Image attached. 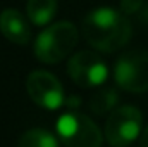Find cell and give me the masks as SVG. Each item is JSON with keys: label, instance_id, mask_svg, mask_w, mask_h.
<instances>
[{"label": "cell", "instance_id": "ba28073f", "mask_svg": "<svg viewBox=\"0 0 148 147\" xmlns=\"http://www.w3.org/2000/svg\"><path fill=\"white\" fill-rule=\"evenodd\" d=\"M0 31L2 35L17 45H26L31 38L29 24L26 17L17 9H5L0 14Z\"/></svg>", "mask_w": 148, "mask_h": 147}, {"label": "cell", "instance_id": "5bb4252c", "mask_svg": "<svg viewBox=\"0 0 148 147\" xmlns=\"http://www.w3.org/2000/svg\"><path fill=\"white\" fill-rule=\"evenodd\" d=\"M140 19H141V23H143V21L148 23V5H147V7H143V9L140 10Z\"/></svg>", "mask_w": 148, "mask_h": 147}, {"label": "cell", "instance_id": "8992f818", "mask_svg": "<svg viewBox=\"0 0 148 147\" xmlns=\"http://www.w3.org/2000/svg\"><path fill=\"white\" fill-rule=\"evenodd\" d=\"M67 73L76 85L83 88H95L105 81L107 66L95 52L81 50L69 59Z\"/></svg>", "mask_w": 148, "mask_h": 147}, {"label": "cell", "instance_id": "277c9868", "mask_svg": "<svg viewBox=\"0 0 148 147\" xmlns=\"http://www.w3.org/2000/svg\"><path fill=\"white\" fill-rule=\"evenodd\" d=\"M115 83L127 92H148V52L131 50L121 55L114 68Z\"/></svg>", "mask_w": 148, "mask_h": 147}, {"label": "cell", "instance_id": "5b68a950", "mask_svg": "<svg viewBox=\"0 0 148 147\" xmlns=\"http://www.w3.org/2000/svg\"><path fill=\"white\" fill-rule=\"evenodd\" d=\"M141 130V112L134 106H121L110 112L105 123V137L112 147L129 146Z\"/></svg>", "mask_w": 148, "mask_h": 147}, {"label": "cell", "instance_id": "3957f363", "mask_svg": "<svg viewBox=\"0 0 148 147\" xmlns=\"http://www.w3.org/2000/svg\"><path fill=\"white\" fill-rule=\"evenodd\" d=\"M57 133L66 147H100L102 132L84 114L69 111L57 121Z\"/></svg>", "mask_w": 148, "mask_h": 147}, {"label": "cell", "instance_id": "8fae6325", "mask_svg": "<svg viewBox=\"0 0 148 147\" xmlns=\"http://www.w3.org/2000/svg\"><path fill=\"white\" fill-rule=\"evenodd\" d=\"M119 97H117V92L112 90V88H98L91 97H90V109L93 111L95 114H105L107 111H110L115 107Z\"/></svg>", "mask_w": 148, "mask_h": 147}, {"label": "cell", "instance_id": "6da1fadb", "mask_svg": "<svg viewBox=\"0 0 148 147\" xmlns=\"http://www.w3.org/2000/svg\"><path fill=\"white\" fill-rule=\"evenodd\" d=\"M83 33L93 49L102 52H115L129 42L131 23L122 12L100 7L84 17Z\"/></svg>", "mask_w": 148, "mask_h": 147}, {"label": "cell", "instance_id": "30bf717a", "mask_svg": "<svg viewBox=\"0 0 148 147\" xmlns=\"http://www.w3.org/2000/svg\"><path fill=\"white\" fill-rule=\"evenodd\" d=\"M17 147H59V144L50 132L43 128H31L21 135Z\"/></svg>", "mask_w": 148, "mask_h": 147}, {"label": "cell", "instance_id": "9c48e42d", "mask_svg": "<svg viewBox=\"0 0 148 147\" xmlns=\"http://www.w3.org/2000/svg\"><path fill=\"white\" fill-rule=\"evenodd\" d=\"M26 10L28 19L35 26H43L53 19L57 10V0H28Z\"/></svg>", "mask_w": 148, "mask_h": 147}, {"label": "cell", "instance_id": "7a4b0ae2", "mask_svg": "<svg viewBox=\"0 0 148 147\" xmlns=\"http://www.w3.org/2000/svg\"><path fill=\"white\" fill-rule=\"evenodd\" d=\"M77 43V30L73 23L60 21L48 26L35 42V55L45 64H57L67 57Z\"/></svg>", "mask_w": 148, "mask_h": 147}, {"label": "cell", "instance_id": "7c38bea8", "mask_svg": "<svg viewBox=\"0 0 148 147\" xmlns=\"http://www.w3.org/2000/svg\"><path fill=\"white\" fill-rule=\"evenodd\" d=\"M145 0H121V9L124 14H136L143 9Z\"/></svg>", "mask_w": 148, "mask_h": 147}, {"label": "cell", "instance_id": "4fadbf2b", "mask_svg": "<svg viewBox=\"0 0 148 147\" xmlns=\"http://www.w3.org/2000/svg\"><path fill=\"white\" fill-rule=\"evenodd\" d=\"M141 147H148V126L143 130V135H141Z\"/></svg>", "mask_w": 148, "mask_h": 147}, {"label": "cell", "instance_id": "52a82bcc", "mask_svg": "<svg viewBox=\"0 0 148 147\" xmlns=\"http://www.w3.org/2000/svg\"><path fill=\"white\" fill-rule=\"evenodd\" d=\"M26 88L33 102L48 111L59 109L64 104L62 83L48 71H33L28 76Z\"/></svg>", "mask_w": 148, "mask_h": 147}]
</instances>
